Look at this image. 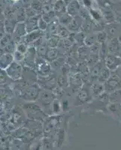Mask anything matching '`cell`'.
Wrapping results in <instances>:
<instances>
[{"label": "cell", "mask_w": 121, "mask_h": 150, "mask_svg": "<svg viewBox=\"0 0 121 150\" xmlns=\"http://www.w3.org/2000/svg\"><path fill=\"white\" fill-rule=\"evenodd\" d=\"M21 108L24 111L26 117L29 120H44L48 116L45 113L41 106L36 102H26L22 104Z\"/></svg>", "instance_id": "obj_1"}, {"label": "cell", "mask_w": 121, "mask_h": 150, "mask_svg": "<svg viewBox=\"0 0 121 150\" xmlns=\"http://www.w3.org/2000/svg\"><path fill=\"white\" fill-rule=\"evenodd\" d=\"M41 91L38 84H27L20 90V98L26 102H36L38 98Z\"/></svg>", "instance_id": "obj_2"}, {"label": "cell", "mask_w": 121, "mask_h": 150, "mask_svg": "<svg viewBox=\"0 0 121 150\" xmlns=\"http://www.w3.org/2000/svg\"><path fill=\"white\" fill-rule=\"evenodd\" d=\"M90 83H86L81 87V89L78 92L77 96L75 98V101L74 102L75 106L84 105V104H90L93 99L90 88Z\"/></svg>", "instance_id": "obj_3"}, {"label": "cell", "mask_w": 121, "mask_h": 150, "mask_svg": "<svg viewBox=\"0 0 121 150\" xmlns=\"http://www.w3.org/2000/svg\"><path fill=\"white\" fill-rule=\"evenodd\" d=\"M55 99H56V97L53 95L52 90L44 89L41 91L38 98L36 101L38 102V104L41 106V108H42L43 110L46 113L47 109H50V110L51 111L52 103H53Z\"/></svg>", "instance_id": "obj_4"}, {"label": "cell", "mask_w": 121, "mask_h": 150, "mask_svg": "<svg viewBox=\"0 0 121 150\" xmlns=\"http://www.w3.org/2000/svg\"><path fill=\"white\" fill-rule=\"evenodd\" d=\"M36 71L40 78L48 77L51 75V65L44 58L38 56L36 61Z\"/></svg>", "instance_id": "obj_5"}, {"label": "cell", "mask_w": 121, "mask_h": 150, "mask_svg": "<svg viewBox=\"0 0 121 150\" xmlns=\"http://www.w3.org/2000/svg\"><path fill=\"white\" fill-rule=\"evenodd\" d=\"M8 77L14 81H19L23 76V66L21 63L14 61L10 66L5 70Z\"/></svg>", "instance_id": "obj_6"}, {"label": "cell", "mask_w": 121, "mask_h": 150, "mask_svg": "<svg viewBox=\"0 0 121 150\" xmlns=\"http://www.w3.org/2000/svg\"><path fill=\"white\" fill-rule=\"evenodd\" d=\"M104 84L105 92L109 94L113 91L121 89V77L115 71H111V76Z\"/></svg>", "instance_id": "obj_7"}, {"label": "cell", "mask_w": 121, "mask_h": 150, "mask_svg": "<svg viewBox=\"0 0 121 150\" xmlns=\"http://www.w3.org/2000/svg\"><path fill=\"white\" fill-rule=\"evenodd\" d=\"M105 32L107 36V41L119 37L121 34V23L119 21L106 24Z\"/></svg>", "instance_id": "obj_8"}, {"label": "cell", "mask_w": 121, "mask_h": 150, "mask_svg": "<svg viewBox=\"0 0 121 150\" xmlns=\"http://www.w3.org/2000/svg\"><path fill=\"white\" fill-rule=\"evenodd\" d=\"M38 57L36 47L33 46H29L27 52L25 54V59H24V65L29 67L35 69L36 67V61Z\"/></svg>", "instance_id": "obj_9"}, {"label": "cell", "mask_w": 121, "mask_h": 150, "mask_svg": "<svg viewBox=\"0 0 121 150\" xmlns=\"http://www.w3.org/2000/svg\"><path fill=\"white\" fill-rule=\"evenodd\" d=\"M43 36H45V32H43V31L40 30V29H37V30L28 33L23 38L21 41L26 43V45L31 46L33 43L36 42L38 39L41 38Z\"/></svg>", "instance_id": "obj_10"}, {"label": "cell", "mask_w": 121, "mask_h": 150, "mask_svg": "<svg viewBox=\"0 0 121 150\" xmlns=\"http://www.w3.org/2000/svg\"><path fill=\"white\" fill-rule=\"evenodd\" d=\"M105 67V60H100L97 64H95L94 66L90 68V78H89V80H90V83H93V82L97 81L101 71Z\"/></svg>", "instance_id": "obj_11"}, {"label": "cell", "mask_w": 121, "mask_h": 150, "mask_svg": "<svg viewBox=\"0 0 121 150\" xmlns=\"http://www.w3.org/2000/svg\"><path fill=\"white\" fill-rule=\"evenodd\" d=\"M27 33L25 23H17L14 33L12 34V39L16 44H17Z\"/></svg>", "instance_id": "obj_12"}, {"label": "cell", "mask_w": 121, "mask_h": 150, "mask_svg": "<svg viewBox=\"0 0 121 150\" xmlns=\"http://www.w3.org/2000/svg\"><path fill=\"white\" fill-rule=\"evenodd\" d=\"M105 66L111 71H115L118 67L121 65V59L119 56H115L113 54H108L105 59Z\"/></svg>", "instance_id": "obj_13"}, {"label": "cell", "mask_w": 121, "mask_h": 150, "mask_svg": "<svg viewBox=\"0 0 121 150\" xmlns=\"http://www.w3.org/2000/svg\"><path fill=\"white\" fill-rule=\"evenodd\" d=\"M68 81H69V86L73 89V91H79L84 84L83 77L80 73L72 74L69 76Z\"/></svg>", "instance_id": "obj_14"}, {"label": "cell", "mask_w": 121, "mask_h": 150, "mask_svg": "<svg viewBox=\"0 0 121 150\" xmlns=\"http://www.w3.org/2000/svg\"><path fill=\"white\" fill-rule=\"evenodd\" d=\"M83 22H84V19L82 18L80 16H75V17H73L72 21L70 22V23L66 27L72 34L80 33L81 31Z\"/></svg>", "instance_id": "obj_15"}, {"label": "cell", "mask_w": 121, "mask_h": 150, "mask_svg": "<svg viewBox=\"0 0 121 150\" xmlns=\"http://www.w3.org/2000/svg\"><path fill=\"white\" fill-rule=\"evenodd\" d=\"M107 48H108V52H109L110 54L119 56L120 53L121 51V44L120 42L119 39H118V38L108 40L107 41Z\"/></svg>", "instance_id": "obj_16"}, {"label": "cell", "mask_w": 121, "mask_h": 150, "mask_svg": "<svg viewBox=\"0 0 121 150\" xmlns=\"http://www.w3.org/2000/svg\"><path fill=\"white\" fill-rule=\"evenodd\" d=\"M14 62V59L13 53H2V55H1V59H0V68H1V70H5Z\"/></svg>", "instance_id": "obj_17"}, {"label": "cell", "mask_w": 121, "mask_h": 150, "mask_svg": "<svg viewBox=\"0 0 121 150\" xmlns=\"http://www.w3.org/2000/svg\"><path fill=\"white\" fill-rule=\"evenodd\" d=\"M81 5L79 3V1L78 0H72L67 5L66 12L72 17L79 15Z\"/></svg>", "instance_id": "obj_18"}, {"label": "cell", "mask_w": 121, "mask_h": 150, "mask_svg": "<svg viewBox=\"0 0 121 150\" xmlns=\"http://www.w3.org/2000/svg\"><path fill=\"white\" fill-rule=\"evenodd\" d=\"M103 14V20L106 24L111 23L117 21V15L115 12L111 8H100Z\"/></svg>", "instance_id": "obj_19"}, {"label": "cell", "mask_w": 121, "mask_h": 150, "mask_svg": "<svg viewBox=\"0 0 121 150\" xmlns=\"http://www.w3.org/2000/svg\"><path fill=\"white\" fill-rule=\"evenodd\" d=\"M40 17L41 15H37L26 19V21H25V24H26L27 33H30V32L38 29V20H39Z\"/></svg>", "instance_id": "obj_20"}, {"label": "cell", "mask_w": 121, "mask_h": 150, "mask_svg": "<svg viewBox=\"0 0 121 150\" xmlns=\"http://www.w3.org/2000/svg\"><path fill=\"white\" fill-rule=\"evenodd\" d=\"M60 24V23L57 17H56L51 23H50L48 24V29L45 31V37L48 38L51 35H56L57 33H58V29Z\"/></svg>", "instance_id": "obj_21"}, {"label": "cell", "mask_w": 121, "mask_h": 150, "mask_svg": "<svg viewBox=\"0 0 121 150\" xmlns=\"http://www.w3.org/2000/svg\"><path fill=\"white\" fill-rule=\"evenodd\" d=\"M91 92L92 95L94 98H96L98 96H101L102 94L105 92V84L99 82V81H95L93 83H90Z\"/></svg>", "instance_id": "obj_22"}, {"label": "cell", "mask_w": 121, "mask_h": 150, "mask_svg": "<svg viewBox=\"0 0 121 150\" xmlns=\"http://www.w3.org/2000/svg\"><path fill=\"white\" fill-rule=\"evenodd\" d=\"M67 4L64 0H56L53 4V11L56 13V17H58L61 14L66 13Z\"/></svg>", "instance_id": "obj_23"}, {"label": "cell", "mask_w": 121, "mask_h": 150, "mask_svg": "<svg viewBox=\"0 0 121 150\" xmlns=\"http://www.w3.org/2000/svg\"><path fill=\"white\" fill-rule=\"evenodd\" d=\"M38 75L37 72L35 71L33 68L27 66L23 67V77H24L27 81L36 82V80H38Z\"/></svg>", "instance_id": "obj_24"}, {"label": "cell", "mask_w": 121, "mask_h": 150, "mask_svg": "<svg viewBox=\"0 0 121 150\" xmlns=\"http://www.w3.org/2000/svg\"><path fill=\"white\" fill-rule=\"evenodd\" d=\"M78 59L81 62H87L90 56V47L86 45H81L78 48Z\"/></svg>", "instance_id": "obj_25"}, {"label": "cell", "mask_w": 121, "mask_h": 150, "mask_svg": "<svg viewBox=\"0 0 121 150\" xmlns=\"http://www.w3.org/2000/svg\"><path fill=\"white\" fill-rule=\"evenodd\" d=\"M89 12H90V18L92 19L94 23H105L104 20H103L102 12L100 8L98 9L93 7L92 8L89 10Z\"/></svg>", "instance_id": "obj_26"}, {"label": "cell", "mask_w": 121, "mask_h": 150, "mask_svg": "<svg viewBox=\"0 0 121 150\" xmlns=\"http://www.w3.org/2000/svg\"><path fill=\"white\" fill-rule=\"evenodd\" d=\"M107 112L114 117H121V109L119 103H110L107 105Z\"/></svg>", "instance_id": "obj_27"}, {"label": "cell", "mask_w": 121, "mask_h": 150, "mask_svg": "<svg viewBox=\"0 0 121 150\" xmlns=\"http://www.w3.org/2000/svg\"><path fill=\"white\" fill-rule=\"evenodd\" d=\"M59 50L57 47H49L44 59L49 62H53L59 58Z\"/></svg>", "instance_id": "obj_28"}, {"label": "cell", "mask_w": 121, "mask_h": 150, "mask_svg": "<svg viewBox=\"0 0 121 150\" xmlns=\"http://www.w3.org/2000/svg\"><path fill=\"white\" fill-rule=\"evenodd\" d=\"M17 22L15 19L14 18H9L5 20L4 22V26H5V33L7 34L12 35L14 33V29H15L16 26H17Z\"/></svg>", "instance_id": "obj_29"}, {"label": "cell", "mask_w": 121, "mask_h": 150, "mask_svg": "<svg viewBox=\"0 0 121 150\" xmlns=\"http://www.w3.org/2000/svg\"><path fill=\"white\" fill-rule=\"evenodd\" d=\"M96 43H98V33L93 32V33L87 34L84 39V45L88 47H90Z\"/></svg>", "instance_id": "obj_30"}, {"label": "cell", "mask_w": 121, "mask_h": 150, "mask_svg": "<svg viewBox=\"0 0 121 150\" xmlns=\"http://www.w3.org/2000/svg\"><path fill=\"white\" fill-rule=\"evenodd\" d=\"M93 26L94 22L90 17L84 19L83 24H82V28L80 32H83L85 34H89V33H93Z\"/></svg>", "instance_id": "obj_31"}, {"label": "cell", "mask_w": 121, "mask_h": 150, "mask_svg": "<svg viewBox=\"0 0 121 150\" xmlns=\"http://www.w3.org/2000/svg\"><path fill=\"white\" fill-rule=\"evenodd\" d=\"M48 49H49V46H48L47 38H45V40H44V42H43L41 45H40L39 46L36 47L38 56H39V57H42V58H44V57H45V56H46L47 52H48Z\"/></svg>", "instance_id": "obj_32"}, {"label": "cell", "mask_w": 121, "mask_h": 150, "mask_svg": "<svg viewBox=\"0 0 121 150\" xmlns=\"http://www.w3.org/2000/svg\"><path fill=\"white\" fill-rule=\"evenodd\" d=\"M15 20L17 21V23H25V21H26L27 17H26V9L22 8H18L15 11Z\"/></svg>", "instance_id": "obj_33"}, {"label": "cell", "mask_w": 121, "mask_h": 150, "mask_svg": "<svg viewBox=\"0 0 121 150\" xmlns=\"http://www.w3.org/2000/svg\"><path fill=\"white\" fill-rule=\"evenodd\" d=\"M108 97L110 103H120L121 101V89L110 92Z\"/></svg>", "instance_id": "obj_34"}, {"label": "cell", "mask_w": 121, "mask_h": 150, "mask_svg": "<svg viewBox=\"0 0 121 150\" xmlns=\"http://www.w3.org/2000/svg\"><path fill=\"white\" fill-rule=\"evenodd\" d=\"M111 74V71H110L109 69L105 66L104 68H103L102 71H101L100 74H99V77H98L97 81L102 83H105L106 81L108 80V78L110 77Z\"/></svg>", "instance_id": "obj_35"}, {"label": "cell", "mask_w": 121, "mask_h": 150, "mask_svg": "<svg viewBox=\"0 0 121 150\" xmlns=\"http://www.w3.org/2000/svg\"><path fill=\"white\" fill-rule=\"evenodd\" d=\"M49 47H58L61 38L57 35H51L46 38Z\"/></svg>", "instance_id": "obj_36"}, {"label": "cell", "mask_w": 121, "mask_h": 150, "mask_svg": "<svg viewBox=\"0 0 121 150\" xmlns=\"http://www.w3.org/2000/svg\"><path fill=\"white\" fill-rule=\"evenodd\" d=\"M72 33H71L69 30L67 29L66 26H63L61 24H60L58 29V33H57V35L61 38V39H64V38H67L70 37L72 35Z\"/></svg>", "instance_id": "obj_37"}, {"label": "cell", "mask_w": 121, "mask_h": 150, "mask_svg": "<svg viewBox=\"0 0 121 150\" xmlns=\"http://www.w3.org/2000/svg\"><path fill=\"white\" fill-rule=\"evenodd\" d=\"M57 18H58L59 22H60V23L61 24V25L67 26L68 24L70 23V22L72 21L73 17H72L71 15H69V14H68V13L66 12V13H64V14H61L60 16H59Z\"/></svg>", "instance_id": "obj_38"}, {"label": "cell", "mask_w": 121, "mask_h": 150, "mask_svg": "<svg viewBox=\"0 0 121 150\" xmlns=\"http://www.w3.org/2000/svg\"><path fill=\"white\" fill-rule=\"evenodd\" d=\"M63 110L62 104L58 99L56 98L53 101L51 105V115H58L60 111Z\"/></svg>", "instance_id": "obj_39"}, {"label": "cell", "mask_w": 121, "mask_h": 150, "mask_svg": "<svg viewBox=\"0 0 121 150\" xmlns=\"http://www.w3.org/2000/svg\"><path fill=\"white\" fill-rule=\"evenodd\" d=\"M108 54H109V52H108L107 42L104 43V44H101L100 51H99V58H100V60H105L106 56Z\"/></svg>", "instance_id": "obj_40"}, {"label": "cell", "mask_w": 121, "mask_h": 150, "mask_svg": "<svg viewBox=\"0 0 121 150\" xmlns=\"http://www.w3.org/2000/svg\"><path fill=\"white\" fill-rule=\"evenodd\" d=\"M13 41L12 39V35L6 34L1 38V49H3L5 47L9 45L11 41Z\"/></svg>", "instance_id": "obj_41"}, {"label": "cell", "mask_w": 121, "mask_h": 150, "mask_svg": "<svg viewBox=\"0 0 121 150\" xmlns=\"http://www.w3.org/2000/svg\"><path fill=\"white\" fill-rule=\"evenodd\" d=\"M57 84L59 86L62 87V88H65L69 86V81H68V77H66L65 75H63L58 77L57 79Z\"/></svg>", "instance_id": "obj_42"}, {"label": "cell", "mask_w": 121, "mask_h": 150, "mask_svg": "<svg viewBox=\"0 0 121 150\" xmlns=\"http://www.w3.org/2000/svg\"><path fill=\"white\" fill-rule=\"evenodd\" d=\"M31 7L34 9L38 14L39 12L43 11V8H44V4L40 1V0H33V3L31 5Z\"/></svg>", "instance_id": "obj_43"}, {"label": "cell", "mask_w": 121, "mask_h": 150, "mask_svg": "<svg viewBox=\"0 0 121 150\" xmlns=\"http://www.w3.org/2000/svg\"><path fill=\"white\" fill-rule=\"evenodd\" d=\"M29 46L28 45H26V43L19 42L17 44V46H16V50L21 52V53H23V54H26V53L27 52L28 49H29Z\"/></svg>", "instance_id": "obj_44"}, {"label": "cell", "mask_w": 121, "mask_h": 150, "mask_svg": "<svg viewBox=\"0 0 121 150\" xmlns=\"http://www.w3.org/2000/svg\"><path fill=\"white\" fill-rule=\"evenodd\" d=\"M13 55H14V61L18 62V63H23L24 59H25V54L17 51V50H15V52L13 53Z\"/></svg>", "instance_id": "obj_45"}, {"label": "cell", "mask_w": 121, "mask_h": 150, "mask_svg": "<svg viewBox=\"0 0 121 150\" xmlns=\"http://www.w3.org/2000/svg\"><path fill=\"white\" fill-rule=\"evenodd\" d=\"M107 41V36L106 33L104 31L98 33V42L100 44H104Z\"/></svg>", "instance_id": "obj_46"}, {"label": "cell", "mask_w": 121, "mask_h": 150, "mask_svg": "<svg viewBox=\"0 0 121 150\" xmlns=\"http://www.w3.org/2000/svg\"><path fill=\"white\" fill-rule=\"evenodd\" d=\"M48 27V23L44 21V19L41 17H39V20H38V29L43 31V32H45L47 30Z\"/></svg>", "instance_id": "obj_47"}, {"label": "cell", "mask_w": 121, "mask_h": 150, "mask_svg": "<svg viewBox=\"0 0 121 150\" xmlns=\"http://www.w3.org/2000/svg\"><path fill=\"white\" fill-rule=\"evenodd\" d=\"M52 92H53V95H54L56 98L62 97V96H63V93H64V92H63V88L60 86L55 87L54 89L52 90Z\"/></svg>", "instance_id": "obj_48"}, {"label": "cell", "mask_w": 121, "mask_h": 150, "mask_svg": "<svg viewBox=\"0 0 121 150\" xmlns=\"http://www.w3.org/2000/svg\"><path fill=\"white\" fill-rule=\"evenodd\" d=\"M82 6H84L87 9L90 10L93 8V0H81Z\"/></svg>", "instance_id": "obj_49"}, {"label": "cell", "mask_w": 121, "mask_h": 150, "mask_svg": "<svg viewBox=\"0 0 121 150\" xmlns=\"http://www.w3.org/2000/svg\"><path fill=\"white\" fill-rule=\"evenodd\" d=\"M115 72H116L117 74L118 75H119L120 77H121V65H120L119 67L117 68V69L116 71H115Z\"/></svg>", "instance_id": "obj_50"}, {"label": "cell", "mask_w": 121, "mask_h": 150, "mask_svg": "<svg viewBox=\"0 0 121 150\" xmlns=\"http://www.w3.org/2000/svg\"><path fill=\"white\" fill-rule=\"evenodd\" d=\"M40 1H41L44 5H46V4L50 3V1H51V0H40Z\"/></svg>", "instance_id": "obj_51"}, {"label": "cell", "mask_w": 121, "mask_h": 150, "mask_svg": "<svg viewBox=\"0 0 121 150\" xmlns=\"http://www.w3.org/2000/svg\"><path fill=\"white\" fill-rule=\"evenodd\" d=\"M118 39H119L120 42V44H121V34L120 35H119V37H118Z\"/></svg>", "instance_id": "obj_52"}, {"label": "cell", "mask_w": 121, "mask_h": 150, "mask_svg": "<svg viewBox=\"0 0 121 150\" xmlns=\"http://www.w3.org/2000/svg\"><path fill=\"white\" fill-rule=\"evenodd\" d=\"M12 1H13V2H17L19 1V0H12Z\"/></svg>", "instance_id": "obj_53"}, {"label": "cell", "mask_w": 121, "mask_h": 150, "mask_svg": "<svg viewBox=\"0 0 121 150\" xmlns=\"http://www.w3.org/2000/svg\"><path fill=\"white\" fill-rule=\"evenodd\" d=\"M119 56H120V58L121 59V51H120V55H119Z\"/></svg>", "instance_id": "obj_54"}, {"label": "cell", "mask_w": 121, "mask_h": 150, "mask_svg": "<svg viewBox=\"0 0 121 150\" xmlns=\"http://www.w3.org/2000/svg\"><path fill=\"white\" fill-rule=\"evenodd\" d=\"M119 104H120V109H121V101H120V102L119 103Z\"/></svg>", "instance_id": "obj_55"}, {"label": "cell", "mask_w": 121, "mask_h": 150, "mask_svg": "<svg viewBox=\"0 0 121 150\" xmlns=\"http://www.w3.org/2000/svg\"><path fill=\"white\" fill-rule=\"evenodd\" d=\"M78 1H79V0H78Z\"/></svg>", "instance_id": "obj_56"}]
</instances>
